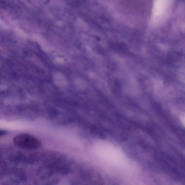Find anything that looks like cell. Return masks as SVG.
Instances as JSON below:
<instances>
[{
	"label": "cell",
	"mask_w": 185,
	"mask_h": 185,
	"mask_svg": "<svg viewBox=\"0 0 185 185\" xmlns=\"http://www.w3.org/2000/svg\"><path fill=\"white\" fill-rule=\"evenodd\" d=\"M98 148V153L103 161L118 172L131 174L137 170L135 164L118 146L103 143Z\"/></svg>",
	"instance_id": "1"
},
{
	"label": "cell",
	"mask_w": 185,
	"mask_h": 185,
	"mask_svg": "<svg viewBox=\"0 0 185 185\" xmlns=\"http://www.w3.org/2000/svg\"><path fill=\"white\" fill-rule=\"evenodd\" d=\"M13 142L17 147L26 150H35L41 145V143L37 138L27 133L18 134L14 138Z\"/></svg>",
	"instance_id": "2"
},
{
	"label": "cell",
	"mask_w": 185,
	"mask_h": 185,
	"mask_svg": "<svg viewBox=\"0 0 185 185\" xmlns=\"http://www.w3.org/2000/svg\"><path fill=\"white\" fill-rule=\"evenodd\" d=\"M7 134V132L5 131L0 129V137L3 136H5Z\"/></svg>",
	"instance_id": "3"
}]
</instances>
